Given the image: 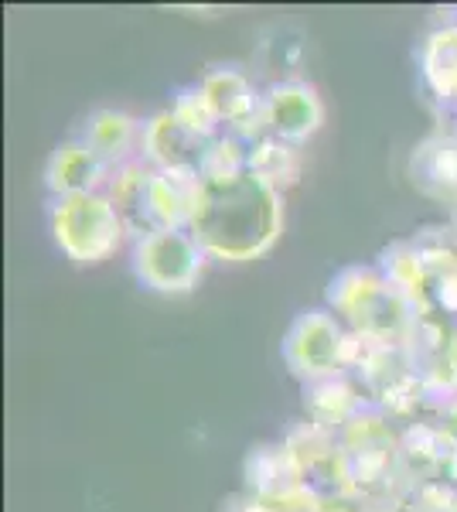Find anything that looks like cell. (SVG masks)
<instances>
[{"label": "cell", "mask_w": 457, "mask_h": 512, "mask_svg": "<svg viewBox=\"0 0 457 512\" xmlns=\"http://www.w3.org/2000/svg\"><path fill=\"white\" fill-rule=\"evenodd\" d=\"M280 222H284L280 192L246 168L243 175L202 181L188 233L205 256L243 263L270 250L273 239L280 236Z\"/></svg>", "instance_id": "1"}, {"label": "cell", "mask_w": 457, "mask_h": 512, "mask_svg": "<svg viewBox=\"0 0 457 512\" xmlns=\"http://www.w3.org/2000/svg\"><path fill=\"white\" fill-rule=\"evenodd\" d=\"M328 304L335 315L352 325L355 335L376 338V342L403 345L417 321L420 308L403 291H396L379 270L348 267L328 287Z\"/></svg>", "instance_id": "2"}, {"label": "cell", "mask_w": 457, "mask_h": 512, "mask_svg": "<svg viewBox=\"0 0 457 512\" xmlns=\"http://www.w3.org/2000/svg\"><path fill=\"white\" fill-rule=\"evenodd\" d=\"M48 222L58 250L76 263H103L123 236V222L103 192L55 198Z\"/></svg>", "instance_id": "3"}, {"label": "cell", "mask_w": 457, "mask_h": 512, "mask_svg": "<svg viewBox=\"0 0 457 512\" xmlns=\"http://www.w3.org/2000/svg\"><path fill=\"white\" fill-rule=\"evenodd\" d=\"M205 250L195 243L188 229H157V233L137 239L134 246V270L140 284L161 294L191 291L202 277Z\"/></svg>", "instance_id": "4"}, {"label": "cell", "mask_w": 457, "mask_h": 512, "mask_svg": "<svg viewBox=\"0 0 457 512\" xmlns=\"http://www.w3.org/2000/svg\"><path fill=\"white\" fill-rule=\"evenodd\" d=\"M348 332L328 311H304L284 338V359L304 383L345 373Z\"/></svg>", "instance_id": "5"}, {"label": "cell", "mask_w": 457, "mask_h": 512, "mask_svg": "<svg viewBox=\"0 0 457 512\" xmlns=\"http://www.w3.org/2000/svg\"><path fill=\"white\" fill-rule=\"evenodd\" d=\"M209 140L191 134L174 113H157V117L140 127V154L154 171H171V175L202 178V158Z\"/></svg>", "instance_id": "6"}, {"label": "cell", "mask_w": 457, "mask_h": 512, "mask_svg": "<svg viewBox=\"0 0 457 512\" xmlns=\"http://www.w3.org/2000/svg\"><path fill=\"white\" fill-rule=\"evenodd\" d=\"M263 113H267L270 137H280L294 147L311 137L324 117L321 99L314 96V89L297 79L273 82L270 93L263 96Z\"/></svg>", "instance_id": "7"}, {"label": "cell", "mask_w": 457, "mask_h": 512, "mask_svg": "<svg viewBox=\"0 0 457 512\" xmlns=\"http://www.w3.org/2000/svg\"><path fill=\"white\" fill-rule=\"evenodd\" d=\"M110 164H106L89 144L82 140H72V144H62L48 161V188L55 192V198L62 195H93L103 192L106 178H110Z\"/></svg>", "instance_id": "8"}, {"label": "cell", "mask_w": 457, "mask_h": 512, "mask_svg": "<svg viewBox=\"0 0 457 512\" xmlns=\"http://www.w3.org/2000/svg\"><path fill=\"white\" fill-rule=\"evenodd\" d=\"M304 403H307V414H311V424H318L331 434L342 431L345 424H352L365 410V400L348 383L345 373L304 383Z\"/></svg>", "instance_id": "9"}, {"label": "cell", "mask_w": 457, "mask_h": 512, "mask_svg": "<svg viewBox=\"0 0 457 512\" xmlns=\"http://www.w3.org/2000/svg\"><path fill=\"white\" fill-rule=\"evenodd\" d=\"M202 178L154 171L151 178V219L154 229H188Z\"/></svg>", "instance_id": "10"}, {"label": "cell", "mask_w": 457, "mask_h": 512, "mask_svg": "<svg viewBox=\"0 0 457 512\" xmlns=\"http://www.w3.org/2000/svg\"><path fill=\"white\" fill-rule=\"evenodd\" d=\"M82 144H89L110 168L134 161V147H140V127L120 110H96L86 120Z\"/></svg>", "instance_id": "11"}, {"label": "cell", "mask_w": 457, "mask_h": 512, "mask_svg": "<svg viewBox=\"0 0 457 512\" xmlns=\"http://www.w3.org/2000/svg\"><path fill=\"white\" fill-rule=\"evenodd\" d=\"M413 181L423 192L454 198L457 202V137H430L413 154Z\"/></svg>", "instance_id": "12"}, {"label": "cell", "mask_w": 457, "mask_h": 512, "mask_svg": "<svg viewBox=\"0 0 457 512\" xmlns=\"http://www.w3.org/2000/svg\"><path fill=\"white\" fill-rule=\"evenodd\" d=\"M202 93L209 96L212 110L219 113L222 127H232V123H239L243 117H249V113L260 106L263 96L253 93V86H249V79L243 76V72L236 69H215L209 72L202 82Z\"/></svg>", "instance_id": "13"}, {"label": "cell", "mask_w": 457, "mask_h": 512, "mask_svg": "<svg viewBox=\"0 0 457 512\" xmlns=\"http://www.w3.org/2000/svg\"><path fill=\"white\" fill-rule=\"evenodd\" d=\"M423 79L437 99L457 103V24L437 31L423 45Z\"/></svg>", "instance_id": "14"}, {"label": "cell", "mask_w": 457, "mask_h": 512, "mask_svg": "<svg viewBox=\"0 0 457 512\" xmlns=\"http://www.w3.org/2000/svg\"><path fill=\"white\" fill-rule=\"evenodd\" d=\"M249 171L280 192V188L294 185L297 175H301V154H297V147L287 144V140L263 137L249 147Z\"/></svg>", "instance_id": "15"}, {"label": "cell", "mask_w": 457, "mask_h": 512, "mask_svg": "<svg viewBox=\"0 0 457 512\" xmlns=\"http://www.w3.org/2000/svg\"><path fill=\"white\" fill-rule=\"evenodd\" d=\"M171 113L185 123L191 134H198L205 140H212L215 134H222V130H226V127H222V120H219V113L212 110L209 96L202 93V86L181 89L178 99H174V106H171Z\"/></svg>", "instance_id": "16"}, {"label": "cell", "mask_w": 457, "mask_h": 512, "mask_svg": "<svg viewBox=\"0 0 457 512\" xmlns=\"http://www.w3.org/2000/svg\"><path fill=\"white\" fill-rule=\"evenodd\" d=\"M447 472H451V478L457 482V454H454V461H451V465H447Z\"/></svg>", "instance_id": "17"}]
</instances>
